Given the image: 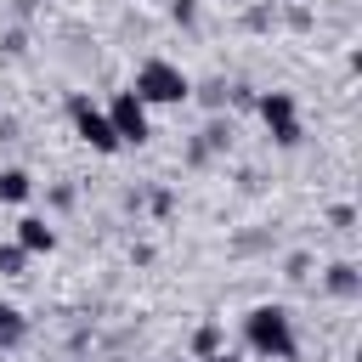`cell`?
<instances>
[{
	"label": "cell",
	"mask_w": 362,
	"mask_h": 362,
	"mask_svg": "<svg viewBox=\"0 0 362 362\" xmlns=\"http://www.w3.org/2000/svg\"><path fill=\"white\" fill-rule=\"evenodd\" d=\"M243 339H249L255 356H272V362H288L294 356V322H288L283 305H255L243 317Z\"/></svg>",
	"instance_id": "6da1fadb"
},
{
	"label": "cell",
	"mask_w": 362,
	"mask_h": 362,
	"mask_svg": "<svg viewBox=\"0 0 362 362\" xmlns=\"http://www.w3.org/2000/svg\"><path fill=\"white\" fill-rule=\"evenodd\" d=\"M136 102H147V107H175V102H187L192 96V85H187V74L175 68V62H164V57H147L141 68H136Z\"/></svg>",
	"instance_id": "7a4b0ae2"
},
{
	"label": "cell",
	"mask_w": 362,
	"mask_h": 362,
	"mask_svg": "<svg viewBox=\"0 0 362 362\" xmlns=\"http://www.w3.org/2000/svg\"><path fill=\"white\" fill-rule=\"evenodd\" d=\"M68 119H74V130H79V141H90L96 153H113L119 147V136H113V124H107V113L90 102V96H68Z\"/></svg>",
	"instance_id": "3957f363"
},
{
	"label": "cell",
	"mask_w": 362,
	"mask_h": 362,
	"mask_svg": "<svg viewBox=\"0 0 362 362\" xmlns=\"http://www.w3.org/2000/svg\"><path fill=\"white\" fill-rule=\"evenodd\" d=\"M107 124H113V136H119V141H136V147L153 136V124H147V102H136V90H119V96H113Z\"/></svg>",
	"instance_id": "277c9868"
},
{
	"label": "cell",
	"mask_w": 362,
	"mask_h": 362,
	"mask_svg": "<svg viewBox=\"0 0 362 362\" xmlns=\"http://www.w3.org/2000/svg\"><path fill=\"white\" fill-rule=\"evenodd\" d=\"M260 119H266V130H272L277 147H294L300 141V113H294V96L288 90H266L260 96Z\"/></svg>",
	"instance_id": "5b68a950"
},
{
	"label": "cell",
	"mask_w": 362,
	"mask_h": 362,
	"mask_svg": "<svg viewBox=\"0 0 362 362\" xmlns=\"http://www.w3.org/2000/svg\"><path fill=\"white\" fill-rule=\"evenodd\" d=\"M17 249H23V255H51V249H57V232H51L40 215H23V221H17Z\"/></svg>",
	"instance_id": "8992f818"
},
{
	"label": "cell",
	"mask_w": 362,
	"mask_h": 362,
	"mask_svg": "<svg viewBox=\"0 0 362 362\" xmlns=\"http://www.w3.org/2000/svg\"><path fill=\"white\" fill-rule=\"evenodd\" d=\"M28 192H34L28 170H0V204H23Z\"/></svg>",
	"instance_id": "52a82bcc"
},
{
	"label": "cell",
	"mask_w": 362,
	"mask_h": 362,
	"mask_svg": "<svg viewBox=\"0 0 362 362\" xmlns=\"http://www.w3.org/2000/svg\"><path fill=\"white\" fill-rule=\"evenodd\" d=\"M328 288H334V294H356V266H351V260H334V266H328Z\"/></svg>",
	"instance_id": "ba28073f"
},
{
	"label": "cell",
	"mask_w": 362,
	"mask_h": 362,
	"mask_svg": "<svg viewBox=\"0 0 362 362\" xmlns=\"http://www.w3.org/2000/svg\"><path fill=\"white\" fill-rule=\"evenodd\" d=\"M23 334H28V317L11 305V317L0 322V351H11V345H23Z\"/></svg>",
	"instance_id": "9c48e42d"
},
{
	"label": "cell",
	"mask_w": 362,
	"mask_h": 362,
	"mask_svg": "<svg viewBox=\"0 0 362 362\" xmlns=\"http://www.w3.org/2000/svg\"><path fill=\"white\" fill-rule=\"evenodd\" d=\"M192 351H198V356H215V351H221V328H215V322H204V328L192 334Z\"/></svg>",
	"instance_id": "30bf717a"
},
{
	"label": "cell",
	"mask_w": 362,
	"mask_h": 362,
	"mask_svg": "<svg viewBox=\"0 0 362 362\" xmlns=\"http://www.w3.org/2000/svg\"><path fill=\"white\" fill-rule=\"evenodd\" d=\"M23 266H28V255H23L17 243H6V249H0V272H6V277H23Z\"/></svg>",
	"instance_id": "8fae6325"
},
{
	"label": "cell",
	"mask_w": 362,
	"mask_h": 362,
	"mask_svg": "<svg viewBox=\"0 0 362 362\" xmlns=\"http://www.w3.org/2000/svg\"><path fill=\"white\" fill-rule=\"evenodd\" d=\"M198 362H232V356H226V351H215V356H198Z\"/></svg>",
	"instance_id": "7c38bea8"
},
{
	"label": "cell",
	"mask_w": 362,
	"mask_h": 362,
	"mask_svg": "<svg viewBox=\"0 0 362 362\" xmlns=\"http://www.w3.org/2000/svg\"><path fill=\"white\" fill-rule=\"evenodd\" d=\"M6 317H11V305H0V322H6Z\"/></svg>",
	"instance_id": "4fadbf2b"
}]
</instances>
